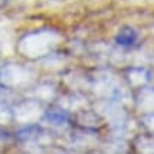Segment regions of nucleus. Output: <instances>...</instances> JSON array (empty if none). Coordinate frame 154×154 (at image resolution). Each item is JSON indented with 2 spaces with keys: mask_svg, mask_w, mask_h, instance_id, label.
<instances>
[{
  "mask_svg": "<svg viewBox=\"0 0 154 154\" xmlns=\"http://www.w3.org/2000/svg\"><path fill=\"white\" fill-rule=\"evenodd\" d=\"M137 37H139V34H137L134 28L130 27V26H125L117 31L115 40L120 47H131L137 41Z\"/></svg>",
  "mask_w": 154,
  "mask_h": 154,
  "instance_id": "nucleus-1",
  "label": "nucleus"
},
{
  "mask_svg": "<svg viewBox=\"0 0 154 154\" xmlns=\"http://www.w3.org/2000/svg\"><path fill=\"white\" fill-rule=\"evenodd\" d=\"M47 119L54 125H62L68 120V115H66L64 110H60V109H52L50 112H47Z\"/></svg>",
  "mask_w": 154,
  "mask_h": 154,
  "instance_id": "nucleus-2",
  "label": "nucleus"
},
{
  "mask_svg": "<svg viewBox=\"0 0 154 154\" xmlns=\"http://www.w3.org/2000/svg\"><path fill=\"white\" fill-rule=\"evenodd\" d=\"M7 2H9V0H0V9H2V7H3V6H5Z\"/></svg>",
  "mask_w": 154,
  "mask_h": 154,
  "instance_id": "nucleus-3",
  "label": "nucleus"
}]
</instances>
